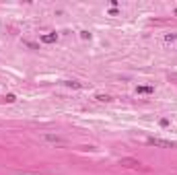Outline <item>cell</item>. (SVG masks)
<instances>
[{
	"label": "cell",
	"instance_id": "1",
	"mask_svg": "<svg viewBox=\"0 0 177 175\" xmlns=\"http://www.w3.org/2000/svg\"><path fill=\"white\" fill-rule=\"evenodd\" d=\"M146 142H148L150 146H159V148H175V146H177L175 142L165 140V138H155V136H152V138H148Z\"/></svg>",
	"mask_w": 177,
	"mask_h": 175
},
{
	"label": "cell",
	"instance_id": "2",
	"mask_svg": "<svg viewBox=\"0 0 177 175\" xmlns=\"http://www.w3.org/2000/svg\"><path fill=\"white\" fill-rule=\"evenodd\" d=\"M120 165H124V167H138L140 161H138V159H132V157H124V159H120Z\"/></svg>",
	"mask_w": 177,
	"mask_h": 175
},
{
	"label": "cell",
	"instance_id": "3",
	"mask_svg": "<svg viewBox=\"0 0 177 175\" xmlns=\"http://www.w3.org/2000/svg\"><path fill=\"white\" fill-rule=\"evenodd\" d=\"M43 140H48V142H54V144H62V138L60 136H54V134H43Z\"/></svg>",
	"mask_w": 177,
	"mask_h": 175
},
{
	"label": "cell",
	"instance_id": "4",
	"mask_svg": "<svg viewBox=\"0 0 177 175\" xmlns=\"http://www.w3.org/2000/svg\"><path fill=\"white\" fill-rule=\"evenodd\" d=\"M56 39H58V35H56V33H45V35H41V41H43V43H54Z\"/></svg>",
	"mask_w": 177,
	"mask_h": 175
},
{
	"label": "cell",
	"instance_id": "5",
	"mask_svg": "<svg viewBox=\"0 0 177 175\" xmlns=\"http://www.w3.org/2000/svg\"><path fill=\"white\" fill-rule=\"evenodd\" d=\"M136 93L138 95H150V93H155V89L152 87H136Z\"/></svg>",
	"mask_w": 177,
	"mask_h": 175
},
{
	"label": "cell",
	"instance_id": "6",
	"mask_svg": "<svg viewBox=\"0 0 177 175\" xmlns=\"http://www.w3.org/2000/svg\"><path fill=\"white\" fill-rule=\"evenodd\" d=\"M95 99H97V101H101V103L111 101V97H109V95H103V93H97V95H95Z\"/></svg>",
	"mask_w": 177,
	"mask_h": 175
},
{
	"label": "cell",
	"instance_id": "7",
	"mask_svg": "<svg viewBox=\"0 0 177 175\" xmlns=\"http://www.w3.org/2000/svg\"><path fill=\"white\" fill-rule=\"evenodd\" d=\"M64 85H66V87H72V89H81L82 87L81 82H76V81H64Z\"/></svg>",
	"mask_w": 177,
	"mask_h": 175
},
{
	"label": "cell",
	"instance_id": "8",
	"mask_svg": "<svg viewBox=\"0 0 177 175\" xmlns=\"http://www.w3.org/2000/svg\"><path fill=\"white\" fill-rule=\"evenodd\" d=\"M175 39H177L175 33H167V35H165V41H167V43H171V41H175Z\"/></svg>",
	"mask_w": 177,
	"mask_h": 175
},
{
	"label": "cell",
	"instance_id": "9",
	"mask_svg": "<svg viewBox=\"0 0 177 175\" xmlns=\"http://www.w3.org/2000/svg\"><path fill=\"white\" fill-rule=\"evenodd\" d=\"M23 43H25L27 47H31V50H39V46H37V43H33V41H27V39H25Z\"/></svg>",
	"mask_w": 177,
	"mask_h": 175
},
{
	"label": "cell",
	"instance_id": "10",
	"mask_svg": "<svg viewBox=\"0 0 177 175\" xmlns=\"http://www.w3.org/2000/svg\"><path fill=\"white\" fill-rule=\"evenodd\" d=\"M4 99H6V103H14V101H17V97H14L13 93H8L6 97H4Z\"/></svg>",
	"mask_w": 177,
	"mask_h": 175
},
{
	"label": "cell",
	"instance_id": "11",
	"mask_svg": "<svg viewBox=\"0 0 177 175\" xmlns=\"http://www.w3.org/2000/svg\"><path fill=\"white\" fill-rule=\"evenodd\" d=\"M81 37H82V39H88V37H91V33H88V31H81Z\"/></svg>",
	"mask_w": 177,
	"mask_h": 175
},
{
	"label": "cell",
	"instance_id": "12",
	"mask_svg": "<svg viewBox=\"0 0 177 175\" xmlns=\"http://www.w3.org/2000/svg\"><path fill=\"white\" fill-rule=\"evenodd\" d=\"M159 124H161L163 128H167V126H169V120H161V121H159Z\"/></svg>",
	"mask_w": 177,
	"mask_h": 175
}]
</instances>
